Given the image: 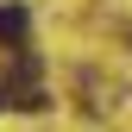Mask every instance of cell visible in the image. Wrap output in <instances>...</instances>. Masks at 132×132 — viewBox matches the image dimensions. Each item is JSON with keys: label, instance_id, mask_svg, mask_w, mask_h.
I'll use <instances>...</instances> for the list:
<instances>
[{"label": "cell", "instance_id": "1", "mask_svg": "<svg viewBox=\"0 0 132 132\" xmlns=\"http://www.w3.org/2000/svg\"><path fill=\"white\" fill-rule=\"evenodd\" d=\"M25 25H31V19H25V6H0V38L19 44V38H25Z\"/></svg>", "mask_w": 132, "mask_h": 132}]
</instances>
